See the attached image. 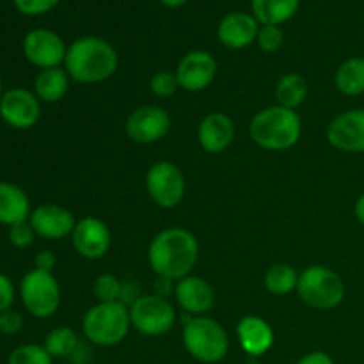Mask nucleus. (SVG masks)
Listing matches in <instances>:
<instances>
[{"label": "nucleus", "mask_w": 364, "mask_h": 364, "mask_svg": "<svg viewBox=\"0 0 364 364\" xmlns=\"http://www.w3.org/2000/svg\"><path fill=\"white\" fill-rule=\"evenodd\" d=\"M199 259V242L185 228H167L156 233L148 247V262L153 272L169 281L191 276Z\"/></svg>", "instance_id": "f257e3e1"}, {"label": "nucleus", "mask_w": 364, "mask_h": 364, "mask_svg": "<svg viewBox=\"0 0 364 364\" xmlns=\"http://www.w3.org/2000/svg\"><path fill=\"white\" fill-rule=\"evenodd\" d=\"M119 66V55L112 43L98 36H84L68 46L64 70L77 84H102Z\"/></svg>", "instance_id": "f03ea898"}, {"label": "nucleus", "mask_w": 364, "mask_h": 364, "mask_svg": "<svg viewBox=\"0 0 364 364\" xmlns=\"http://www.w3.org/2000/svg\"><path fill=\"white\" fill-rule=\"evenodd\" d=\"M252 142L267 151L291 149L302 135V119L297 110L281 105H270L252 116L249 123Z\"/></svg>", "instance_id": "7ed1b4c3"}, {"label": "nucleus", "mask_w": 364, "mask_h": 364, "mask_svg": "<svg viewBox=\"0 0 364 364\" xmlns=\"http://www.w3.org/2000/svg\"><path fill=\"white\" fill-rule=\"evenodd\" d=\"M130 329V309L123 302H96L82 318L85 340L98 347H116L123 343Z\"/></svg>", "instance_id": "20e7f679"}, {"label": "nucleus", "mask_w": 364, "mask_h": 364, "mask_svg": "<svg viewBox=\"0 0 364 364\" xmlns=\"http://www.w3.org/2000/svg\"><path fill=\"white\" fill-rule=\"evenodd\" d=\"M183 347L196 361L217 364L230 352V338L226 329L210 316H187L183 333Z\"/></svg>", "instance_id": "39448f33"}, {"label": "nucleus", "mask_w": 364, "mask_h": 364, "mask_svg": "<svg viewBox=\"0 0 364 364\" xmlns=\"http://www.w3.org/2000/svg\"><path fill=\"white\" fill-rule=\"evenodd\" d=\"M297 295L306 306L316 311H331L345 299V283L333 269L311 265L299 274Z\"/></svg>", "instance_id": "423d86ee"}, {"label": "nucleus", "mask_w": 364, "mask_h": 364, "mask_svg": "<svg viewBox=\"0 0 364 364\" xmlns=\"http://www.w3.org/2000/svg\"><path fill=\"white\" fill-rule=\"evenodd\" d=\"M20 299L34 318H50L59 309L63 294L53 274L32 269L21 279Z\"/></svg>", "instance_id": "0eeeda50"}, {"label": "nucleus", "mask_w": 364, "mask_h": 364, "mask_svg": "<svg viewBox=\"0 0 364 364\" xmlns=\"http://www.w3.org/2000/svg\"><path fill=\"white\" fill-rule=\"evenodd\" d=\"M146 191L151 201L160 208H176L187 192L183 171L169 160L151 164L146 173Z\"/></svg>", "instance_id": "6e6552de"}, {"label": "nucleus", "mask_w": 364, "mask_h": 364, "mask_svg": "<svg viewBox=\"0 0 364 364\" xmlns=\"http://www.w3.org/2000/svg\"><path fill=\"white\" fill-rule=\"evenodd\" d=\"M132 329L144 336H164L176 323V311L167 299L159 295H141L130 306Z\"/></svg>", "instance_id": "1a4fd4ad"}, {"label": "nucleus", "mask_w": 364, "mask_h": 364, "mask_svg": "<svg viewBox=\"0 0 364 364\" xmlns=\"http://www.w3.org/2000/svg\"><path fill=\"white\" fill-rule=\"evenodd\" d=\"M171 128V116L159 105H142L135 109L124 123L128 139L135 144H155L162 141Z\"/></svg>", "instance_id": "9d476101"}, {"label": "nucleus", "mask_w": 364, "mask_h": 364, "mask_svg": "<svg viewBox=\"0 0 364 364\" xmlns=\"http://www.w3.org/2000/svg\"><path fill=\"white\" fill-rule=\"evenodd\" d=\"M68 46L57 32L50 28H34L23 38V55L39 70L63 66Z\"/></svg>", "instance_id": "9b49d317"}, {"label": "nucleus", "mask_w": 364, "mask_h": 364, "mask_svg": "<svg viewBox=\"0 0 364 364\" xmlns=\"http://www.w3.org/2000/svg\"><path fill=\"white\" fill-rule=\"evenodd\" d=\"M0 117L14 130H31L41 117V102L27 89H7L0 98Z\"/></svg>", "instance_id": "f8f14e48"}, {"label": "nucleus", "mask_w": 364, "mask_h": 364, "mask_svg": "<svg viewBox=\"0 0 364 364\" xmlns=\"http://www.w3.org/2000/svg\"><path fill=\"white\" fill-rule=\"evenodd\" d=\"M174 73L180 89L188 92H201L215 80L217 60L206 50H192L181 57Z\"/></svg>", "instance_id": "ddd939ff"}, {"label": "nucleus", "mask_w": 364, "mask_h": 364, "mask_svg": "<svg viewBox=\"0 0 364 364\" xmlns=\"http://www.w3.org/2000/svg\"><path fill=\"white\" fill-rule=\"evenodd\" d=\"M71 244L78 256L84 259H102L109 252L112 244V235L109 226L98 217H84L77 220L73 233H71Z\"/></svg>", "instance_id": "4468645a"}, {"label": "nucleus", "mask_w": 364, "mask_h": 364, "mask_svg": "<svg viewBox=\"0 0 364 364\" xmlns=\"http://www.w3.org/2000/svg\"><path fill=\"white\" fill-rule=\"evenodd\" d=\"M326 137L333 148L343 153H364V109L341 112L329 123Z\"/></svg>", "instance_id": "2eb2a0df"}, {"label": "nucleus", "mask_w": 364, "mask_h": 364, "mask_svg": "<svg viewBox=\"0 0 364 364\" xmlns=\"http://www.w3.org/2000/svg\"><path fill=\"white\" fill-rule=\"evenodd\" d=\"M174 299L188 316H205L215 304V291L205 277L191 274L176 281Z\"/></svg>", "instance_id": "dca6fc26"}, {"label": "nucleus", "mask_w": 364, "mask_h": 364, "mask_svg": "<svg viewBox=\"0 0 364 364\" xmlns=\"http://www.w3.org/2000/svg\"><path fill=\"white\" fill-rule=\"evenodd\" d=\"M28 223L34 228L36 235L48 240H63L71 237L77 219L68 208L59 205H41L32 210Z\"/></svg>", "instance_id": "f3484780"}, {"label": "nucleus", "mask_w": 364, "mask_h": 364, "mask_svg": "<svg viewBox=\"0 0 364 364\" xmlns=\"http://www.w3.org/2000/svg\"><path fill=\"white\" fill-rule=\"evenodd\" d=\"M259 23L252 13H244V11H233L226 16L220 18L217 25V38L220 45L231 50H244L256 43L258 38Z\"/></svg>", "instance_id": "a211bd4d"}, {"label": "nucleus", "mask_w": 364, "mask_h": 364, "mask_svg": "<svg viewBox=\"0 0 364 364\" xmlns=\"http://www.w3.org/2000/svg\"><path fill=\"white\" fill-rule=\"evenodd\" d=\"M199 146L210 155L226 151L235 141V123L224 112H210L198 127Z\"/></svg>", "instance_id": "6ab92c4d"}, {"label": "nucleus", "mask_w": 364, "mask_h": 364, "mask_svg": "<svg viewBox=\"0 0 364 364\" xmlns=\"http://www.w3.org/2000/svg\"><path fill=\"white\" fill-rule=\"evenodd\" d=\"M237 338L242 350L251 358H262L272 348L274 329L262 316L247 315L237 323Z\"/></svg>", "instance_id": "aec40b11"}, {"label": "nucleus", "mask_w": 364, "mask_h": 364, "mask_svg": "<svg viewBox=\"0 0 364 364\" xmlns=\"http://www.w3.org/2000/svg\"><path fill=\"white\" fill-rule=\"evenodd\" d=\"M31 213V201L23 188L9 181H0V224L13 226L28 220Z\"/></svg>", "instance_id": "412c9836"}, {"label": "nucleus", "mask_w": 364, "mask_h": 364, "mask_svg": "<svg viewBox=\"0 0 364 364\" xmlns=\"http://www.w3.org/2000/svg\"><path fill=\"white\" fill-rule=\"evenodd\" d=\"M70 82V75L63 66L41 70L36 75L34 95L43 103H57L66 96Z\"/></svg>", "instance_id": "4be33fe9"}, {"label": "nucleus", "mask_w": 364, "mask_h": 364, "mask_svg": "<svg viewBox=\"0 0 364 364\" xmlns=\"http://www.w3.org/2000/svg\"><path fill=\"white\" fill-rule=\"evenodd\" d=\"M301 0H251V13L259 25H284L297 14Z\"/></svg>", "instance_id": "5701e85b"}, {"label": "nucleus", "mask_w": 364, "mask_h": 364, "mask_svg": "<svg viewBox=\"0 0 364 364\" xmlns=\"http://www.w3.org/2000/svg\"><path fill=\"white\" fill-rule=\"evenodd\" d=\"M334 85L345 96L364 95V57H348L334 75Z\"/></svg>", "instance_id": "b1692460"}, {"label": "nucleus", "mask_w": 364, "mask_h": 364, "mask_svg": "<svg viewBox=\"0 0 364 364\" xmlns=\"http://www.w3.org/2000/svg\"><path fill=\"white\" fill-rule=\"evenodd\" d=\"M309 92L308 80L299 73H287L279 78L276 85L277 105L297 110L306 102Z\"/></svg>", "instance_id": "393cba45"}, {"label": "nucleus", "mask_w": 364, "mask_h": 364, "mask_svg": "<svg viewBox=\"0 0 364 364\" xmlns=\"http://www.w3.org/2000/svg\"><path fill=\"white\" fill-rule=\"evenodd\" d=\"M299 274L288 263H276L270 267L263 276V287L269 294L276 295V297H283V295H290L291 291L297 290Z\"/></svg>", "instance_id": "a878e982"}, {"label": "nucleus", "mask_w": 364, "mask_h": 364, "mask_svg": "<svg viewBox=\"0 0 364 364\" xmlns=\"http://www.w3.org/2000/svg\"><path fill=\"white\" fill-rule=\"evenodd\" d=\"M43 347L46 348L53 359H64V358H73L75 352L80 347V340H78L77 333L70 327H55L50 331L45 338Z\"/></svg>", "instance_id": "bb28decb"}, {"label": "nucleus", "mask_w": 364, "mask_h": 364, "mask_svg": "<svg viewBox=\"0 0 364 364\" xmlns=\"http://www.w3.org/2000/svg\"><path fill=\"white\" fill-rule=\"evenodd\" d=\"M123 281L114 274H100L92 283V295L98 302H119Z\"/></svg>", "instance_id": "cd10ccee"}, {"label": "nucleus", "mask_w": 364, "mask_h": 364, "mask_svg": "<svg viewBox=\"0 0 364 364\" xmlns=\"http://www.w3.org/2000/svg\"><path fill=\"white\" fill-rule=\"evenodd\" d=\"M53 358L43 345H20L11 352L7 364H52Z\"/></svg>", "instance_id": "c85d7f7f"}, {"label": "nucleus", "mask_w": 364, "mask_h": 364, "mask_svg": "<svg viewBox=\"0 0 364 364\" xmlns=\"http://www.w3.org/2000/svg\"><path fill=\"white\" fill-rule=\"evenodd\" d=\"M284 34L283 28L277 25H259L258 38H256V45L259 50L265 53H276L277 50L283 46Z\"/></svg>", "instance_id": "c756f323"}, {"label": "nucleus", "mask_w": 364, "mask_h": 364, "mask_svg": "<svg viewBox=\"0 0 364 364\" xmlns=\"http://www.w3.org/2000/svg\"><path fill=\"white\" fill-rule=\"evenodd\" d=\"M178 89H180V84H178L176 73H171V71H159L149 80V91L159 98H169Z\"/></svg>", "instance_id": "7c9ffc66"}, {"label": "nucleus", "mask_w": 364, "mask_h": 364, "mask_svg": "<svg viewBox=\"0 0 364 364\" xmlns=\"http://www.w3.org/2000/svg\"><path fill=\"white\" fill-rule=\"evenodd\" d=\"M36 231L31 226L28 220H21V223L9 226V242L16 249H27L34 244Z\"/></svg>", "instance_id": "2f4dec72"}, {"label": "nucleus", "mask_w": 364, "mask_h": 364, "mask_svg": "<svg viewBox=\"0 0 364 364\" xmlns=\"http://www.w3.org/2000/svg\"><path fill=\"white\" fill-rule=\"evenodd\" d=\"M60 0H13L14 7L25 16H41L59 6Z\"/></svg>", "instance_id": "473e14b6"}, {"label": "nucleus", "mask_w": 364, "mask_h": 364, "mask_svg": "<svg viewBox=\"0 0 364 364\" xmlns=\"http://www.w3.org/2000/svg\"><path fill=\"white\" fill-rule=\"evenodd\" d=\"M21 329H23V316H21V313L14 311L13 308L0 313V333L13 336V334L20 333Z\"/></svg>", "instance_id": "72a5a7b5"}, {"label": "nucleus", "mask_w": 364, "mask_h": 364, "mask_svg": "<svg viewBox=\"0 0 364 364\" xmlns=\"http://www.w3.org/2000/svg\"><path fill=\"white\" fill-rule=\"evenodd\" d=\"M14 295H16V291H14L13 281L4 276V274H0V313L13 308Z\"/></svg>", "instance_id": "f704fd0d"}, {"label": "nucleus", "mask_w": 364, "mask_h": 364, "mask_svg": "<svg viewBox=\"0 0 364 364\" xmlns=\"http://www.w3.org/2000/svg\"><path fill=\"white\" fill-rule=\"evenodd\" d=\"M55 255L52 251H39L34 258V269L52 274L53 269H55Z\"/></svg>", "instance_id": "c9c22d12"}, {"label": "nucleus", "mask_w": 364, "mask_h": 364, "mask_svg": "<svg viewBox=\"0 0 364 364\" xmlns=\"http://www.w3.org/2000/svg\"><path fill=\"white\" fill-rule=\"evenodd\" d=\"M297 364H336V363H334V359L331 358L329 354H326V352L315 350V352H309V354L302 355L301 361H299Z\"/></svg>", "instance_id": "e433bc0d"}, {"label": "nucleus", "mask_w": 364, "mask_h": 364, "mask_svg": "<svg viewBox=\"0 0 364 364\" xmlns=\"http://www.w3.org/2000/svg\"><path fill=\"white\" fill-rule=\"evenodd\" d=\"M174 281H169V279H164V277H159V281H156L155 284V295H159V297H164L167 299L169 297V294L173 291L174 294Z\"/></svg>", "instance_id": "4c0bfd02"}, {"label": "nucleus", "mask_w": 364, "mask_h": 364, "mask_svg": "<svg viewBox=\"0 0 364 364\" xmlns=\"http://www.w3.org/2000/svg\"><path fill=\"white\" fill-rule=\"evenodd\" d=\"M354 215H355V219H358V223L364 228V194L359 196L358 201H355Z\"/></svg>", "instance_id": "58836bf2"}, {"label": "nucleus", "mask_w": 364, "mask_h": 364, "mask_svg": "<svg viewBox=\"0 0 364 364\" xmlns=\"http://www.w3.org/2000/svg\"><path fill=\"white\" fill-rule=\"evenodd\" d=\"M162 6L171 7V9H178V7H183L188 0H159Z\"/></svg>", "instance_id": "ea45409f"}, {"label": "nucleus", "mask_w": 364, "mask_h": 364, "mask_svg": "<svg viewBox=\"0 0 364 364\" xmlns=\"http://www.w3.org/2000/svg\"><path fill=\"white\" fill-rule=\"evenodd\" d=\"M4 95V84H2V78H0V98H2Z\"/></svg>", "instance_id": "a19ab883"}]
</instances>
